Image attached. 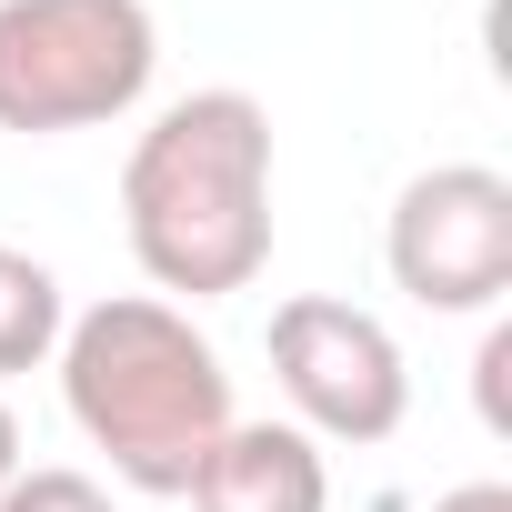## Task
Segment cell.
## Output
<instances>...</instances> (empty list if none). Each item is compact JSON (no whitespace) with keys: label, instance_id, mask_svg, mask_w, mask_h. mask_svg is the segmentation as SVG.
<instances>
[{"label":"cell","instance_id":"9c48e42d","mask_svg":"<svg viewBox=\"0 0 512 512\" xmlns=\"http://www.w3.org/2000/svg\"><path fill=\"white\" fill-rule=\"evenodd\" d=\"M432 512H512V492H502V482H462V492H442Z\"/></svg>","mask_w":512,"mask_h":512},{"label":"cell","instance_id":"ba28073f","mask_svg":"<svg viewBox=\"0 0 512 512\" xmlns=\"http://www.w3.org/2000/svg\"><path fill=\"white\" fill-rule=\"evenodd\" d=\"M0 512H111V492L91 472H11Z\"/></svg>","mask_w":512,"mask_h":512},{"label":"cell","instance_id":"3957f363","mask_svg":"<svg viewBox=\"0 0 512 512\" xmlns=\"http://www.w3.org/2000/svg\"><path fill=\"white\" fill-rule=\"evenodd\" d=\"M161 71L141 0H0V131H101Z\"/></svg>","mask_w":512,"mask_h":512},{"label":"cell","instance_id":"277c9868","mask_svg":"<svg viewBox=\"0 0 512 512\" xmlns=\"http://www.w3.org/2000/svg\"><path fill=\"white\" fill-rule=\"evenodd\" d=\"M382 262L422 312H492L512 292V181L482 161H442L402 181Z\"/></svg>","mask_w":512,"mask_h":512},{"label":"cell","instance_id":"52a82bcc","mask_svg":"<svg viewBox=\"0 0 512 512\" xmlns=\"http://www.w3.org/2000/svg\"><path fill=\"white\" fill-rule=\"evenodd\" d=\"M61 352V282L51 262L0 241V372H41Z\"/></svg>","mask_w":512,"mask_h":512},{"label":"cell","instance_id":"30bf717a","mask_svg":"<svg viewBox=\"0 0 512 512\" xmlns=\"http://www.w3.org/2000/svg\"><path fill=\"white\" fill-rule=\"evenodd\" d=\"M11 472H21V422H11V402H0V492H11Z\"/></svg>","mask_w":512,"mask_h":512},{"label":"cell","instance_id":"5b68a950","mask_svg":"<svg viewBox=\"0 0 512 512\" xmlns=\"http://www.w3.org/2000/svg\"><path fill=\"white\" fill-rule=\"evenodd\" d=\"M272 372H282L292 412L312 432H332V442H392L402 412H412L402 342L372 312L332 302V292H302V302L272 312Z\"/></svg>","mask_w":512,"mask_h":512},{"label":"cell","instance_id":"6da1fadb","mask_svg":"<svg viewBox=\"0 0 512 512\" xmlns=\"http://www.w3.org/2000/svg\"><path fill=\"white\" fill-rule=\"evenodd\" d=\"M121 231L131 262L181 302L251 292L272 262V111L251 91L171 101L121 161Z\"/></svg>","mask_w":512,"mask_h":512},{"label":"cell","instance_id":"7a4b0ae2","mask_svg":"<svg viewBox=\"0 0 512 512\" xmlns=\"http://www.w3.org/2000/svg\"><path fill=\"white\" fill-rule=\"evenodd\" d=\"M61 402L91 432V452H111V472L151 502H181L211 442L241 422L221 352L191 332V312L151 292H121L61 322Z\"/></svg>","mask_w":512,"mask_h":512},{"label":"cell","instance_id":"8992f818","mask_svg":"<svg viewBox=\"0 0 512 512\" xmlns=\"http://www.w3.org/2000/svg\"><path fill=\"white\" fill-rule=\"evenodd\" d=\"M191 512H332L322 442L302 422H231L191 472Z\"/></svg>","mask_w":512,"mask_h":512}]
</instances>
